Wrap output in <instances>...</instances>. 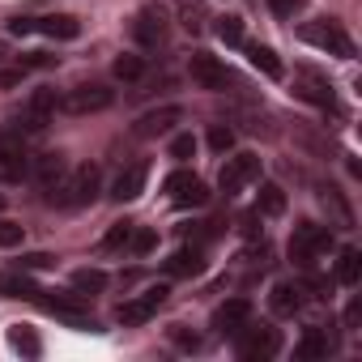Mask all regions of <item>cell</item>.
<instances>
[{"instance_id":"d4e9b609","label":"cell","mask_w":362,"mask_h":362,"mask_svg":"<svg viewBox=\"0 0 362 362\" xmlns=\"http://www.w3.org/2000/svg\"><path fill=\"white\" fill-rule=\"evenodd\" d=\"M281 209H286V192H281L277 184H264L260 197H256V214H260V218H277Z\"/></svg>"},{"instance_id":"ffe728a7","label":"cell","mask_w":362,"mask_h":362,"mask_svg":"<svg viewBox=\"0 0 362 362\" xmlns=\"http://www.w3.org/2000/svg\"><path fill=\"white\" fill-rule=\"evenodd\" d=\"M332 345H337V341H332V332H328L324 324H311V328L298 337L294 358H307V362H311V358H328V354H332Z\"/></svg>"},{"instance_id":"74e56055","label":"cell","mask_w":362,"mask_h":362,"mask_svg":"<svg viewBox=\"0 0 362 362\" xmlns=\"http://www.w3.org/2000/svg\"><path fill=\"white\" fill-rule=\"evenodd\" d=\"M56 264V256H47V252H26L22 260H18V269H26V273H39V269H52Z\"/></svg>"},{"instance_id":"f35d334b","label":"cell","mask_w":362,"mask_h":362,"mask_svg":"<svg viewBox=\"0 0 362 362\" xmlns=\"http://www.w3.org/2000/svg\"><path fill=\"white\" fill-rule=\"evenodd\" d=\"M269 9H273L277 18H294V13L303 9V0H269Z\"/></svg>"},{"instance_id":"836d02e7","label":"cell","mask_w":362,"mask_h":362,"mask_svg":"<svg viewBox=\"0 0 362 362\" xmlns=\"http://www.w3.org/2000/svg\"><path fill=\"white\" fill-rule=\"evenodd\" d=\"M192 153H197V136H192V132H179V136L170 141V158H175V162H188Z\"/></svg>"},{"instance_id":"f1b7e54d","label":"cell","mask_w":362,"mask_h":362,"mask_svg":"<svg viewBox=\"0 0 362 362\" xmlns=\"http://www.w3.org/2000/svg\"><path fill=\"white\" fill-rule=\"evenodd\" d=\"M214 30H218V39H222V43H230V47H239V43H243V18H218V26H214Z\"/></svg>"},{"instance_id":"83f0119b","label":"cell","mask_w":362,"mask_h":362,"mask_svg":"<svg viewBox=\"0 0 362 362\" xmlns=\"http://www.w3.org/2000/svg\"><path fill=\"white\" fill-rule=\"evenodd\" d=\"M111 73H115V81L132 86V81H141V77H145V60H141V56H119V60L111 64Z\"/></svg>"},{"instance_id":"e575fe53","label":"cell","mask_w":362,"mask_h":362,"mask_svg":"<svg viewBox=\"0 0 362 362\" xmlns=\"http://www.w3.org/2000/svg\"><path fill=\"white\" fill-rule=\"evenodd\" d=\"M179 18H184L188 30H201V26H205V13H201L197 0H179Z\"/></svg>"},{"instance_id":"ba28073f","label":"cell","mask_w":362,"mask_h":362,"mask_svg":"<svg viewBox=\"0 0 362 362\" xmlns=\"http://www.w3.org/2000/svg\"><path fill=\"white\" fill-rule=\"evenodd\" d=\"M43 307H47L60 324H69V328H81V332L98 328L94 315L86 311V294H77V290H69V294H56V290H52V298H43Z\"/></svg>"},{"instance_id":"5bb4252c","label":"cell","mask_w":362,"mask_h":362,"mask_svg":"<svg viewBox=\"0 0 362 362\" xmlns=\"http://www.w3.org/2000/svg\"><path fill=\"white\" fill-rule=\"evenodd\" d=\"M303 303H307V286H303V281H277V286L269 290V311H273L277 320L298 315Z\"/></svg>"},{"instance_id":"277c9868","label":"cell","mask_w":362,"mask_h":362,"mask_svg":"<svg viewBox=\"0 0 362 362\" xmlns=\"http://www.w3.org/2000/svg\"><path fill=\"white\" fill-rule=\"evenodd\" d=\"M22 179H30L26 136H18L9 124H0V184H22Z\"/></svg>"},{"instance_id":"7c38bea8","label":"cell","mask_w":362,"mask_h":362,"mask_svg":"<svg viewBox=\"0 0 362 362\" xmlns=\"http://www.w3.org/2000/svg\"><path fill=\"white\" fill-rule=\"evenodd\" d=\"M188 73H192V81H197L201 90H226V81H230L226 64H222L218 56H209V52H192Z\"/></svg>"},{"instance_id":"ac0fdd59","label":"cell","mask_w":362,"mask_h":362,"mask_svg":"<svg viewBox=\"0 0 362 362\" xmlns=\"http://www.w3.org/2000/svg\"><path fill=\"white\" fill-rule=\"evenodd\" d=\"M145 179H149V166H145V162L119 170V175H115V184H111V197H115L119 205H124V201H136V197L145 192Z\"/></svg>"},{"instance_id":"4dcf8cb0","label":"cell","mask_w":362,"mask_h":362,"mask_svg":"<svg viewBox=\"0 0 362 362\" xmlns=\"http://www.w3.org/2000/svg\"><path fill=\"white\" fill-rule=\"evenodd\" d=\"M209 149H214V153H230V149H235V128L214 124V128H209Z\"/></svg>"},{"instance_id":"d590c367","label":"cell","mask_w":362,"mask_h":362,"mask_svg":"<svg viewBox=\"0 0 362 362\" xmlns=\"http://www.w3.org/2000/svg\"><path fill=\"white\" fill-rule=\"evenodd\" d=\"M22 239H26V230H22L18 222L0 218V247H22Z\"/></svg>"},{"instance_id":"44dd1931","label":"cell","mask_w":362,"mask_h":362,"mask_svg":"<svg viewBox=\"0 0 362 362\" xmlns=\"http://www.w3.org/2000/svg\"><path fill=\"white\" fill-rule=\"evenodd\" d=\"M35 22V35H47V39H77L81 35V22L69 18V13H52V18H30Z\"/></svg>"},{"instance_id":"6da1fadb","label":"cell","mask_w":362,"mask_h":362,"mask_svg":"<svg viewBox=\"0 0 362 362\" xmlns=\"http://www.w3.org/2000/svg\"><path fill=\"white\" fill-rule=\"evenodd\" d=\"M103 188V175L98 166H69V175L47 192V205H60V209H81V205H94Z\"/></svg>"},{"instance_id":"8992f818","label":"cell","mask_w":362,"mask_h":362,"mask_svg":"<svg viewBox=\"0 0 362 362\" xmlns=\"http://www.w3.org/2000/svg\"><path fill=\"white\" fill-rule=\"evenodd\" d=\"M256 179H260V158L256 153H235V158H226V166L218 175V188L226 197H239V192H247L256 184Z\"/></svg>"},{"instance_id":"60d3db41","label":"cell","mask_w":362,"mask_h":362,"mask_svg":"<svg viewBox=\"0 0 362 362\" xmlns=\"http://www.w3.org/2000/svg\"><path fill=\"white\" fill-rule=\"evenodd\" d=\"M22 73H26V69H13V73H0V86H18V81H22Z\"/></svg>"},{"instance_id":"8fae6325","label":"cell","mask_w":362,"mask_h":362,"mask_svg":"<svg viewBox=\"0 0 362 362\" xmlns=\"http://www.w3.org/2000/svg\"><path fill=\"white\" fill-rule=\"evenodd\" d=\"M132 39H136L145 52L166 47V13H162V9H141L136 22H132Z\"/></svg>"},{"instance_id":"9c48e42d","label":"cell","mask_w":362,"mask_h":362,"mask_svg":"<svg viewBox=\"0 0 362 362\" xmlns=\"http://www.w3.org/2000/svg\"><path fill=\"white\" fill-rule=\"evenodd\" d=\"M166 286H149L145 294H136V298H128V303H119L115 307V320L124 324V328H136V324H145V320H153L158 315V307L166 303Z\"/></svg>"},{"instance_id":"8d00e7d4","label":"cell","mask_w":362,"mask_h":362,"mask_svg":"<svg viewBox=\"0 0 362 362\" xmlns=\"http://www.w3.org/2000/svg\"><path fill=\"white\" fill-rule=\"evenodd\" d=\"M170 341H175L179 349H188V354H192V349H201V337H197V332H188L184 324H170Z\"/></svg>"},{"instance_id":"e0dca14e","label":"cell","mask_w":362,"mask_h":362,"mask_svg":"<svg viewBox=\"0 0 362 362\" xmlns=\"http://www.w3.org/2000/svg\"><path fill=\"white\" fill-rule=\"evenodd\" d=\"M179 119H184V111H179V107H158V111H149V115L136 119V136H141V141H153V136L170 132Z\"/></svg>"},{"instance_id":"b9f144b4","label":"cell","mask_w":362,"mask_h":362,"mask_svg":"<svg viewBox=\"0 0 362 362\" xmlns=\"http://www.w3.org/2000/svg\"><path fill=\"white\" fill-rule=\"evenodd\" d=\"M0 209H5V197H0Z\"/></svg>"},{"instance_id":"9a60e30c","label":"cell","mask_w":362,"mask_h":362,"mask_svg":"<svg viewBox=\"0 0 362 362\" xmlns=\"http://www.w3.org/2000/svg\"><path fill=\"white\" fill-rule=\"evenodd\" d=\"M294 94H298L303 103L332 107V86H328V77L315 73V69H298V73H294Z\"/></svg>"},{"instance_id":"484cf974","label":"cell","mask_w":362,"mask_h":362,"mask_svg":"<svg viewBox=\"0 0 362 362\" xmlns=\"http://www.w3.org/2000/svg\"><path fill=\"white\" fill-rule=\"evenodd\" d=\"M73 290L77 294H103L107 290V273L103 269H77L73 273Z\"/></svg>"},{"instance_id":"ab89813d","label":"cell","mask_w":362,"mask_h":362,"mask_svg":"<svg viewBox=\"0 0 362 362\" xmlns=\"http://www.w3.org/2000/svg\"><path fill=\"white\" fill-rule=\"evenodd\" d=\"M358 324H362V303H358V298H354V303H349V307H345V328H349V332H354V328H358Z\"/></svg>"},{"instance_id":"30bf717a","label":"cell","mask_w":362,"mask_h":362,"mask_svg":"<svg viewBox=\"0 0 362 362\" xmlns=\"http://www.w3.org/2000/svg\"><path fill=\"white\" fill-rule=\"evenodd\" d=\"M166 197L179 205V209H201L209 201V188H205V179L192 175V170H175L166 179Z\"/></svg>"},{"instance_id":"5b68a950","label":"cell","mask_w":362,"mask_h":362,"mask_svg":"<svg viewBox=\"0 0 362 362\" xmlns=\"http://www.w3.org/2000/svg\"><path fill=\"white\" fill-rule=\"evenodd\" d=\"M281 349V332L273 328V324H243L239 332H235V354L239 358H247V362H264V358H273Z\"/></svg>"},{"instance_id":"d6a6232c","label":"cell","mask_w":362,"mask_h":362,"mask_svg":"<svg viewBox=\"0 0 362 362\" xmlns=\"http://www.w3.org/2000/svg\"><path fill=\"white\" fill-rule=\"evenodd\" d=\"M153 247H158V235H153V230H136V226H132V235H128V252H132V256H149Z\"/></svg>"},{"instance_id":"603a6c76","label":"cell","mask_w":362,"mask_h":362,"mask_svg":"<svg viewBox=\"0 0 362 362\" xmlns=\"http://www.w3.org/2000/svg\"><path fill=\"white\" fill-rule=\"evenodd\" d=\"M0 294H5V298H39L43 290L30 281L26 269H9V273H0Z\"/></svg>"},{"instance_id":"52a82bcc","label":"cell","mask_w":362,"mask_h":362,"mask_svg":"<svg viewBox=\"0 0 362 362\" xmlns=\"http://www.w3.org/2000/svg\"><path fill=\"white\" fill-rule=\"evenodd\" d=\"M115 103V94L107 90V86H73V90H64L60 94V107L56 111H64V115H90V111H107Z\"/></svg>"},{"instance_id":"1f68e13d","label":"cell","mask_w":362,"mask_h":362,"mask_svg":"<svg viewBox=\"0 0 362 362\" xmlns=\"http://www.w3.org/2000/svg\"><path fill=\"white\" fill-rule=\"evenodd\" d=\"M128 235H132V222H115V226L103 235V252H119V247H128Z\"/></svg>"},{"instance_id":"7a4b0ae2","label":"cell","mask_w":362,"mask_h":362,"mask_svg":"<svg viewBox=\"0 0 362 362\" xmlns=\"http://www.w3.org/2000/svg\"><path fill=\"white\" fill-rule=\"evenodd\" d=\"M328 252H332V230L328 226H315V222H298L294 226V235H290V260L298 269H315Z\"/></svg>"},{"instance_id":"cb8c5ba5","label":"cell","mask_w":362,"mask_h":362,"mask_svg":"<svg viewBox=\"0 0 362 362\" xmlns=\"http://www.w3.org/2000/svg\"><path fill=\"white\" fill-rule=\"evenodd\" d=\"M337 281H341V286H358V281H362V252H358V247H345V252L337 256Z\"/></svg>"},{"instance_id":"4316f807","label":"cell","mask_w":362,"mask_h":362,"mask_svg":"<svg viewBox=\"0 0 362 362\" xmlns=\"http://www.w3.org/2000/svg\"><path fill=\"white\" fill-rule=\"evenodd\" d=\"M9 345H13L18 354H26V358H39V354H43L39 337H35V332H30L26 324H13V328H9Z\"/></svg>"},{"instance_id":"f546056e","label":"cell","mask_w":362,"mask_h":362,"mask_svg":"<svg viewBox=\"0 0 362 362\" xmlns=\"http://www.w3.org/2000/svg\"><path fill=\"white\" fill-rule=\"evenodd\" d=\"M324 205L337 214V226H345V230L354 226V214H349V205L341 201V192H337V188H324Z\"/></svg>"},{"instance_id":"2e32d148","label":"cell","mask_w":362,"mask_h":362,"mask_svg":"<svg viewBox=\"0 0 362 362\" xmlns=\"http://www.w3.org/2000/svg\"><path fill=\"white\" fill-rule=\"evenodd\" d=\"M247 320H252V303H247V298H226V303L214 311V328H218L222 337H235Z\"/></svg>"},{"instance_id":"7402d4cb","label":"cell","mask_w":362,"mask_h":362,"mask_svg":"<svg viewBox=\"0 0 362 362\" xmlns=\"http://www.w3.org/2000/svg\"><path fill=\"white\" fill-rule=\"evenodd\" d=\"M243 52H247L252 69H260V73H264L269 81H281V77H286V64L277 60V52H273V47H264V43H247Z\"/></svg>"},{"instance_id":"4fadbf2b","label":"cell","mask_w":362,"mask_h":362,"mask_svg":"<svg viewBox=\"0 0 362 362\" xmlns=\"http://www.w3.org/2000/svg\"><path fill=\"white\" fill-rule=\"evenodd\" d=\"M64 175H69V158H64V153H35V158H30V179L39 184L43 197L60 184Z\"/></svg>"},{"instance_id":"3957f363","label":"cell","mask_w":362,"mask_h":362,"mask_svg":"<svg viewBox=\"0 0 362 362\" xmlns=\"http://www.w3.org/2000/svg\"><path fill=\"white\" fill-rule=\"evenodd\" d=\"M298 39L311 43V47H320V52H328V56L354 60V39H349V35L341 30V22H332V18H311V22H303V26H298Z\"/></svg>"},{"instance_id":"d6986e66","label":"cell","mask_w":362,"mask_h":362,"mask_svg":"<svg viewBox=\"0 0 362 362\" xmlns=\"http://www.w3.org/2000/svg\"><path fill=\"white\" fill-rule=\"evenodd\" d=\"M205 273V247L192 243V247H179L170 260H166V277H201Z\"/></svg>"}]
</instances>
